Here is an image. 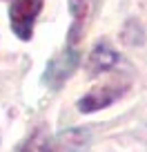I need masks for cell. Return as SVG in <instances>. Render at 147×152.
<instances>
[{"label": "cell", "instance_id": "6da1fadb", "mask_svg": "<svg viewBox=\"0 0 147 152\" xmlns=\"http://www.w3.org/2000/svg\"><path fill=\"white\" fill-rule=\"evenodd\" d=\"M43 9V0H14V5L9 9V18H11V29L16 31V36L29 40L33 31V23L36 16Z\"/></svg>", "mask_w": 147, "mask_h": 152}, {"label": "cell", "instance_id": "7a4b0ae2", "mask_svg": "<svg viewBox=\"0 0 147 152\" xmlns=\"http://www.w3.org/2000/svg\"><path fill=\"white\" fill-rule=\"evenodd\" d=\"M78 65V54L74 49H65L62 54H58L51 63H49L47 72H45V83L51 87H60L62 83L69 78V74L76 69Z\"/></svg>", "mask_w": 147, "mask_h": 152}, {"label": "cell", "instance_id": "3957f363", "mask_svg": "<svg viewBox=\"0 0 147 152\" xmlns=\"http://www.w3.org/2000/svg\"><path fill=\"white\" fill-rule=\"evenodd\" d=\"M123 87H112V85H105V87H96L91 90L89 94H85L80 101H78V110L80 112H96V110H103L107 107L109 103H114L116 99H120L123 94Z\"/></svg>", "mask_w": 147, "mask_h": 152}, {"label": "cell", "instance_id": "277c9868", "mask_svg": "<svg viewBox=\"0 0 147 152\" xmlns=\"http://www.w3.org/2000/svg\"><path fill=\"white\" fill-rule=\"evenodd\" d=\"M89 139H91V132L85 128L67 130L51 141V152H83L89 145Z\"/></svg>", "mask_w": 147, "mask_h": 152}, {"label": "cell", "instance_id": "5b68a950", "mask_svg": "<svg viewBox=\"0 0 147 152\" xmlns=\"http://www.w3.org/2000/svg\"><path fill=\"white\" fill-rule=\"evenodd\" d=\"M116 61H118V54L109 47L107 43H98L94 47V52L89 54L87 67H89L91 74H103V72H107L109 67H114Z\"/></svg>", "mask_w": 147, "mask_h": 152}, {"label": "cell", "instance_id": "8992f818", "mask_svg": "<svg viewBox=\"0 0 147 152\" xmlns=\"http://www.w3.org/2000/svg\"><path fill=\"white\" fill-rule=\"evenodd\" d=\"M20 152H51V139H47L45 132H36L33 137L27 139Z\"/></svg>", "mask_w": 147, "mask_h": 152}, {"label": "cell", "instance_id": "52a82bcc", "mask_svg": "<svg viewBox=\"0 0 147 152\" xmlns=\"http://www.w3.org/2000/svg\"><path fill=\"white\" fill-rule=\"evenodd\" d=\"M87 9H89V0H71V14L76 16L78 25H80L83 20H85Z\"/></svg>", "mask_w": 147, "mask_h": 152}]
</instances>
